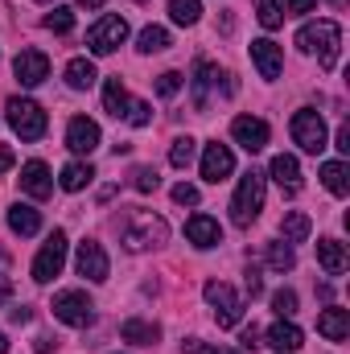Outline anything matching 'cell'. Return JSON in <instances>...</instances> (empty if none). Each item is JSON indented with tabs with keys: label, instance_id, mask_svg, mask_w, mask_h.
I'll use <instances>...</instances> for the list:
<instances>
[{
	"label": "cell",
	"instance_id": "cell-1",
	"mask_svg": "<svg viewBox=\"0 0 350 354\" xmlns=\"http://www.w3.org/2000/svg\"><path fill=\"white\" fill-rule=\"evenodd\" d=\"M297 46H301V54L317 58V62L330 71V66H338L342 29H338V21H309V25H301V33H297Z\"/></svg>",
	"mask_w": 350,
	"mask_h": 354
},
{
	"label": "cell",
	"instance_id": "cell-2",
	"mask_svg": "<svg viewBox=\"0 0 350 354\" xmlns=\"http://www.w3.org/2000/svg\"><path fill=\"white\" fill-rule=\"evenodd\" d=\"M264 194H268V181H264V174L248 169V174L239 177L235 198H231V223H235V227H252V223L260 218Z\"/></svg>",
	"mask_w": 350,
	"mask_h": 354
},
{
	"label": "cell",
	"instance_id": "cell-3",
	"mask_svg": "<svg viewBox=\"0 0 350 354\" xmlns=\"http://www.w3.org/2000/svg\"><path fill=\"white\" fill-rule=\"evenodd\" d=\"M165 239H169V223L153 210H136L124 223V248L128 252H149V248H161Z\"/></svg>",
	"mask_w": 350,
	"mask_h": 354
},
{
	"label": "cell",
	"instance_id": "cell-4",
	"mask_svg": "<svg viewBox=\"0 0 350 354\" xmlns=\"http://www.w3.org/2000/svg\"><path fill=\"white\" fill-rule=\"evenodd\" d=\"M4 120H8V128L21 136V140H42L46 136V111H42V103H33V99H25V95H12L8 103H4Z\"/></svg>",
	"mask_w": 350,
	"mask_h": 354
},
{
	"label": "cell",
	"instance_id": "cell-5",
	"mask_svg": "<svg viewBox=\"0 0 350 354\" xmlns=\"http://www.w3.org/2000/svg\"><path fill=\"white\" fill-rule=\"evenodd\" d=\"M202 292H206V305L214 309V322H219V330H231V326H239V322H243V297H239L231 284H223V280H210Z\"/></svg>",
	"mask_w": 350,
	"mask_h": 354
},
{
	"label": "cell",
	"instance_id": "cell-6",
	"mask_svg": "<svg viewBox=\"0 0 350 354\" xmlns=\"http://www.w3.org/2000/svg\"><path fill=\"white\" fill-rule=\"evenodd\" d=\"M288 132H293V145H297L301 153H322V149H326V136H330L322 111H313V107H301V111L293 115Z\"/></svg>",
	"mask_w": 350,
	"mask_h": 354
},
{
	"label": "cell",
	"instance_id": "cell-7",
	"mask_svg": "<svg viewBox=\"0 0 350 354\" xmlns=\"http://www.w3.org/2000/svg\"><path fill=\"white\" fill-rule=\"evenodd\" d=\"M54 317L62 326H75V330H87L95 326V301H91L83 288H66L54 297Z\"/></svg>",
	"mask_w": 350,
	"mask_h": 354
},
{
	"label": "cell",
	"instance_id": "cell-8",
	"mask_svg": "<svg viewBox=\"0 0 350 354\" xmlns=\"http://www.w3.org/2000/svg\"><path fill=\"white\" fill-rule=\"evenodd\" d=\"M124 41H128V21L116 17V12L99 17V21L87 29V50L91 54H99V58H103V54H116Z\"/></svg>",
	"mask_w": 350,
	"mask_h": 354
},
{
	"label": "cell",
	"instance_id": "cell-9",
	"mask_svg": "<svg viewBox=\"0 0 350 354\" xmlns=\"http://www.w3.org/2000/svg\"><path fill=\"white\" fill-rule=\"evenodd\" d=\"M62 264H66V235L54 231V235L42 243V252L33 256V280H37V284H50V280L62 272Z\"/></svg>",
	"mask_w": 350,
	"mask_h": 354
},
{
	"label": "cell",
	"instance_id": "cell-10",
	"mask_svg": "<svg viewBox=\"0 0 350 354\" xmlns=\"http://www.w3.org/2000/svg\"><path fill=\"white\" fill-rule=\"evenodd\" d=\"M75 268H79V276H87L91 284H103L107 272H111L107 252H103L95 239H83V243H79V252H75Z\"/></svg>",
	"mask_w": 350,
	"mask_h": 354
},
{
	"label": "cell",
	"instance_id": "cell-11",
	"mask_svg": "<svg viewBox=\"0 0 350 354\" xmlns=\"http://www.w3.org/2000/svg\"><path fill=\"white\" fill-rule=\"evenodd\" d=\"M12 75L21 79V87H37V83L50 79V58L42 50H21L12 58Z\"/></svg>",
	"mask_w": 350,
	"mask_h": 354
},
{
	"label": "cell",
	"instance_id": "cell-12",
	"mask_svg": "<svg viewBox=\"0 0 350 354\" xmlns=\"http://www.w3.org/2000/svg\"><path fill=\"white\" fill-rule=\"evenodd\" d=\"M235 174V153L227 149V145H206L202 149V177L210 181V185H219V181H227V177Z\"/></svg>",
	"mask_w": 350,
	"mask_h": 354
},
{
	"label": "cell",
	"instance_id": "cell-13",
	"mask_svg": "<svg viewBox=\"0 0 350 354\" xmlns=\"http://www.w3.org/2000/svg\"><path fill=\"white\" fill-rule=\"evenodd\" d=\"M231 136H235V145L239 149H248V153H260L264 145H268V124H264L260 115H235V124H231Z\"/></svg>",
	"mask_w": 350,
	"mask_h": 354
},
{
	"label": "cell",
	"instance_id": "cell-14",
	"mask_svg": "<svg viewBox=\"0 0 350 354\" xmlns=\"http://www.w3.org/2000/svg\"><path fill=\"white\" fill-rule=\"evenodd\" d=\"M66 149L79 153V157H91V153L99 149V124L87 120V115H75V120L66 124Z\"/></svg>",
	"mask_w": 350,
	"mask_h": 354
},
{
	"label": "cell",
	"instance_id": "cell-15",
	"mask_svg": "<svg viewBox=\"0 0 350 354\" xmlns=\"http://www.w3.org/2000/svg\"><path fill=\"white\" fill-rule=\"evenodd\" d=\"M185 239H190L198 252H210V248L223 243V227H219V218H210V214H190V223H185Z\"/></svg>",
	"mask_w": 350,
	"mask_h": 354
},
{
	"label": "cell",
	"instance_id": "cell-16",
	"mask_svg": "<svg viewBox=\"0 0 350 354\" xmlns=\"http://www.w3.org/2000/svg\"><path fill=\"white\" fill-rule=\"evenodd\" d=\"M21 189L29 194V198H50L54 194V174H50V165L46 161H25L21 165Z\"/></svg>",
	"mask_w": 350,
	"mask_h": 354
},
{
	"label": "cell",
	"instance_id": "cell-17",
	"mask_svg": "<svg viewBox=\"0 0 350 354\" xmlns=\"http://www.w3.org/2000/svg\"><path fill=\"white\" fill-rule=\"evenodd\" d=\"M252 62H256L260 79H280V71H284V54H280V46L272 37L252 41Z\"/></svg>",
	"mask_w": 350,
	"mask_h": 354
},
{
	"label": "cell",
	"instance_id": "cell-18",
	"mask_svg": "<svg viewBox=\"0 0 350 354\" xmlns=\"http://www.w3.org/2000/svg\"><path fill=\"white\" fill-rule=\"evenodd\" d=\"M268 346L276 354H297L305 346V334L293 326V317H280V322H272L268 326Z\"/></svg>",
	"mask_w": 350,
	"mask_h": 354
},
{
	"label": "cell",
	"instance_id": "cell-19",
	"mask_svg": "<svg viewBox=\"0 0 350 354\" xmlns=\"http://www.w3.org/2000/svg\"><path fill=\"white\" fill-rule=\"evenodd\" d=\"M214 79H219V71H214L206 58H198V62H194V75H190V95H194V107H198V111L210 103V87H214Z\"/></svg>",
	"mask_w": 350,
	"mask_h": 354
},
{
	"label": "cell",
	"instance_id": "cell-20",
	"mask_svg": "<svg viewBox=\"0 0 350 354\" xmlns=\"http://www.w3.org/2000/svg\"><path fill=\"white\" fill-rule=\"evenodd\" d=\"M268 174L276 177V185H280L284 194H297V189H301V165H297V157H288V153H276L272 165H268Z\"/></svg>",
	"mask_w": 350,
	"mask_h": 354
},
{
	"label": "cell",
	"instance_id": "cell-21",
	"mask_svg": "<svg viewBox=\"0 0 350 354\" xmlns=\"http://www.w3.org/2000/svg\"><path fill=\"white\" fill-rule=\"evenodd\" d=\"M8 227H12V235H21V239H25V235H37V231H42V214H37L29 202H12V206H8Z\"/></svg>",
	"mask_w": 350,
	"mask_h": 354
},
{
	"label": "cell",
	"instance_id": "cell-22",
	"mask_svg": "<svg viewBox=\"0 0 350 354\" xmlns=\"http://www.w3.org/2000/svg\"><path fill=\"white\" fill-rule=\"evenodd\" d=\"M120 338H124L128 346H153V342L161 338V326H157V322H140V317H128V322L120 326Z\"/></svg>",
	"mask_w": 350,
	"mask_h": 354
},
{
	"label": "cell",
	"instance_id": "cell-23",
	"mask_svg": "<svg viewBox=\"0 0 350 354\" xmlns=\"http://www.w3.org/2000/svg\"><path fill=\"white\" fill-rule=\"evenodd\" d=\"M317 264L326 268L330 276H342V272L350 268V256H347V248H342L338 239H322V243H317Z\"/></svg>",
	"mask_w": 350,
	"mask_h": 354
},
{
	"label": "cell",
	"instance_id": "cell-24",
	"mask_svg": "<svg viewBox=\"0 0 350 354\" xmlns=\"http://www.w3.org/2000/svg\"><path fill=\"white\" fill-rule=\"evenodd\" d=\"M317 334H322V338H330V342H342V338L350 334V313H347V309H338V305H334V309H326V313L317 317Z\"/></svg>",
	"mask_w": 350,
	"mask_h": 354
},
{
	"label": "cell",
	"instance_id": "cell-25",
	"mask_svg": "<svg viewBox=\"0 0 350 354\" xmlns=\"http://www.w3.org/2000/svg\"><path fill=\"white\" fill-rule=\"evenodd\" d=\"M128 107H132V99H128L124 83H120V75H116V79H107V83H103V111H107V115H116V120H124V115H128Z\"/></svg>",
	"mask_w": 350,
	"mask_h": 354
},
{
	"label": "cell",
	"instance_id": "cell-26",
	"mask_svg": "<svg viewBox=\"0 0 350 354\" xmlns=\"http://www.w3.org/2000/svg\"><path fill=\"white\" fill-rule=\"evenodd\" d=\"M95 79H99V71H95L91 58H71V62H66V87L71 91H91Z\"/></svg>",
	"mask_w": 350,
	"mask_h": 354
},
{
	"label": "cell",
	"instance_id": "cell-27",
	"mask_svg": "<svg viewBox=\"0 0 350 354\" xmlns=\"http://www.w3.org/2000/svg\"><path fill=\"white\" fill-rule=\"evenodd\" d=\"M309 231H313V223H309V214H301V210H288L284 223H280V239H284V243H305Z\"/></svg>",
	"mask_w": 350,
	"mask_h": 354
},
{
	"label": "cell",
	"instance_id": "cell-28",
	"mask_svg": "<svg viewBox=\"0 0 350 354\" xmlns=\"http://www.w3.org/2000/svg\"><path fill=\"white\" fill-rule=\"evenodd\" d=\"M322 181H326V189H330L334 198H347V194H350L347 161H326V165H322Z\"/></svg>",
	"mask_w": 350,
	"mask_h": 354
},
{
	"label": "cell",
	"instance_id": "cell-29",
	"mask_svg": "<svg viewBox=\"0 0 350 354\" xmlns=\"http://www.w3.org/2000/svg\"><path fill=\"white\" fill-rule=\"evenodd\" d=\"M91 177H95V169H91L87 161H71L66 169H62V177H58V185L62 189H71V194H79V189H87Z\"/></svg>",
	"mask_w": 350,
	"mask_h": 354
},
{
	"label": "cell",
	"instance_id": "cell-30",
	"mask_svg": "<svg viewBox=\"0 0 350 354\" xmlns=\"http://www.w3.org/2000/svg\"><path fill=\"white\" fill-rule=\"evenodd\" d=\"M264 260H268L272 272H293V264H297L293 243H284V239H272V243H268V252H264Z\"/></svg>",
	"mask_w": 350,
	"mask_h": 354
},
{
	"label": "cell",
	"instance_id": "cell-31",
	"mask_svg": "<svg viewBox=\"0 0 350 354\" xmlns=\"http://www.w3.org/2000/svg\"><path fill=\"white\" fill-rule=\"evenodd\" d=\"M136 50H140V54H161V50H169V29H161V25H149V29H140V37H136Z\"/></svg>",
	"mask_w": 350,
	"mask_h": 354
},
{
	"label": "cell",
	"instance_id": "cell-32",
	"mask_svg": "<svg viewBox=\"0 0 350 354\" xmlns=\"http://www.w3.org/2000/svg\"><path fill=\"white\" fill-rule=\"evenodd\" d=\"M194 153H198V140H194V136H177L174 145H169V165H174V169H190Z\"/></svg>",
	"mask_w": 350,
	"mask_h": 354
},
{
	"label": "cell",
	"instance_id": "cell-33",
	"mask_svg": "<svg viewBox=\"0 0 350 354\" xmlns=\"http://www.w3.org/2000/svg\"><path fill=\"white\" fill-rule=\"evenodd\" d=\"M198 17H202L198 0H169V21L174 25H198Z\"/></svg>",
	"mask_w": 350,
	"mask_h": 354
},
{
	"label": "cell",
	"instance_id": "cell-34",
	"mask_svg": "<svg viewBox=\"0 0 350 354\" xmlns=\"http://www.w3.org/2000/svg\"><path fill=\"white\" fill-rule=\"evenodd\" d=\"M42 25H46L50 33H71V29H75V12H71L66 4H54V8L46 12V21H42Z\"/></svg>",
	"mask_w": 350,
	"mask_h": 354
},
{
	"label": "cell",
	"instance_id": "cell-35",
	"mask_svg": "<svg viewBox=\"0 0 350 354\" xmlns=\"http://www.w3.org/2000/svg\"><path fill=\"white\" fill-rule=\"evenodd\" d=\"M256 21H260L264 29H280L284 25V12H280L276 0H256Z\"/></svg>",
	"mask_w": 350,
	"mask_h": 354
},
{
	"label": "cell",
	"instance_id": "cell-36",
	"mask_svg": "<svg viewBox=\"0 0 350 354\" xmlns=\"http://www.w3.org/2000/svg\"><path fill=\"white\" fill-rule=\"evenodd\" d=\"M272 309H276V317H293V313H297V292H293V288H280V292L272 297Z\"/></svg>",
	"mask_w": 350,
	"mask_h": 354
},
{
	"label": "cell",
	"instance_id": "cell-37",
	"mask_svg": "<svg viewBox=\"0 0 350 354\" xmlns=\"http://www.w3.org/2000/svg\"><path fill=\"white\" fill-rule=\"evenodd\" d=\"M132 185H136L140 194H153V189L161 185V174H157V169H149V165H140V169L132 174Z\"/></svg>",
	"mask_w": 350,
	"mask_h": 354
},
{
	"label": "cell",
	"instance_id": "cell-38",
	"mask_svg": "<svg viewBox=\"0 0 350 354\" xmlns=\"http://www.w3.org/2000/svg\"><path fill=\"white\" fill-rule=\"evenodd\" d=\"M177 91H181V75H177V71H165V75L157 79V95H165V99H174Z\"/></svg>",
	"mask_w": 350,
	"mask_h": 354
},
{
	"label": "cell",
	"instance_id": "cell-39",
	"mask_svg": "<svg viewBox=\"0 0 350 354\" xmlns=\"http://www.w3.org/2000/svg\"><path fill=\"white\" fill-rule=\"evenodd\" d=\"M124 120H128L132 128H145V124L153 120V115H149V103H140V99H132V107H128V115H124Z\"/></svg>",
	"mask_w": 350,
	"mask_h": 354
},
{
	"label": "cell",
	"instance_id": "cell-40",
	"mask_svg": "<svg viewBox=\"0 0 350 354\" xmlns=\"http://www.w3.org/2000/svg\"><path fill=\"white\" fill-rule=\"evenodd\" d=\"M174 202L177 206H198V185H190V181L174 185Z\"/></svg>",
	"mask_w": 350,
	"mask_h": 354
},
{
	"label": "cell",
	"instance_id": "cell-41",
	"mask_svg": "<svg viewBox=\"0 0 350 354\" xmlns=\"http://www.w3.org/2000/svg\"><path fill=\"white\" fill-rule=\"evenodd\" d=\"M313 8H317V0H284V8H280V12H284V17H288V12H293V17H301V12H313Z\"/></svg>",
	"mask_w": 350,
	"mask_h": 354
},
{
	"label": "cell",
	"instance_id": "cell-42",
	"mask_svg": "<svg viewBox=\"0 0 350 354\" xmlns=\"http://www.w3.org/2000/svg\"><path fill=\"white\" fill-rule=\"evenodd\" d=\"M243 288H248V297H260V292H264V276H260V268H248V280H243Z\"/></svg>",
	"mask_w": 350,
	"mask_h": 354
},
{
	"label": "cell",
	"instance_id": "cell-43",
	"mask_svg": "<svg viewBox=\"0 0 350 354\" xmlns=\"http://www.w3.org/2000/svg\"><path fill=\"white\" fill-rule=\"evenodd\" d=\"M181 354H214V346H206L202 338H185L181 342Z\"/></svg>",
	"mask_w": 350,
	"mask_h": 354
},
{
	"label": "cell",
	"instance_id": "cell-44",
	"mask_svg": "<svg viewBox=\"0 0 350 354\" xmlns=\"http://www.w3.org/2000/svg\"><path fill=\"white\" fill-rule=\"evenodd\" d=\"M239 342H243V351H256V346H260V330H256V326H248Z\"/></svg>",
	"mask_w": 350,
	"mask_h": 354
},
{
	"label": "cell",
	"instance_id": "cell-45",
	"mask_svg": "<svg viewBox=\"0 0 350 354\" xmlns=\"http://www.w3.org/2000/svg\"><path fill=\"white\" fill-rule=\"evenodd\" d=\"M334 149H338V153H350V124H342V128H338V136H334Z\"/></svg>",
	"mask_w": 350,
	"mask_h": 354
},
{
	"label": "cell",
	"instance_id": "cell-46",
	"mask_svg": "<svg viewBox=\"0 0 350 354\" xmlns=\"http://www.w3.org/2000/svg\"><path fill=\"white\" fill-rule=\"evenodd\" d=\"M54 351V338L50 334H37V342H33V354H50Z\"/></svg>",
	"mask_w": 350,
	"mask_h": 354
},
{
	"label": "cell",
	"instance_id": "cell-47",
	"mask_svg": "<svg viewBox=\"0 0 350 354\" xmlns=\"http://www.w3.org/2000/svg\"><path fill=\"white\" fill-rule=\"evenodd\" d=\"M12 161H17V157H12V149H8V145H0V174H8V169H12Z\"/></svg>",
	"mask_w": 350,
	"mask_h": 354
},
{
	"label": "cell",
	"instance_id": "cell-48",
	"mask_svg": "<svg viewBox=\"0 0 350 354\" xmlns=\"http://www.w3.org/2000/svg\"><path fill=\"white\" fill-rule=\"evenodd\" d=\"M8 297H12V280H8V276H0V305H4Z\"/></svg>",
	"mask_w": 350,
	"mask_h": 354
},
{
	"label": "cell",
	"instance_id": "cell-49",
	"mask_svg": "<svg viewBox=\"0 0 350 354\" xmlns=\"http://www.w3.org/2000/svg\"><path fill=\"white\" fill-rule=\"evenodd\" d=\"M8 317H12V322H17V326H25V322H29V317H33V313H29V309H12V313H8Z\"/></svg>",
	"mask_w": 350,
	"mask_h": 354
},
{
	"label": "cell",
	"instance_id": "cell-50",
	"mask_svg": "<svg viewBox=\"0 0 350 354\" xmlns=\"http://www.w3.org/2000/svg\"><path fill=\"white\" fill-rule=\"evenodd\" d=\"M75 4H79V8H103L107 0H75Z\"/></svg>",
	"mask_w": 350,
	"mask_h": 354
},
{
	"label": "cell",
	"instance_id": "cell-51",
	"mask_svg": "<svg viewBox=\"0 0 350 354\" xmlns=\"http://www.w3.org/2000/svg\"><path fill=\"white\" fill-rule=\"evenodd\" d=\"M0 354H8V338H4V330H0Z\"/></svg>",
	"mask_w": 350,
	"mask_h": 354
},
{
	"label": "cell",
	"instance_id": "cell-52",
	"mask_svg": "<svg viewBox=\"0 0 350 354\" xmlns=\"http://www.w3.org/2000/svg\"><path fill=\"white\" fill-rule=\"evenodd\" d=\"M214 354H243V351H214Z\"/></svg>",
	"mask_w": 350,
	"mask_h": 354
},
{
	"label": "cell",
	"instance_id": "cell-53",
	"mask_svg": "<svg viewBox=\"0 0 350 354\" xmlns=\"http://www.w3.org/2000/svg\"><path fill=\"white\" fill-rule=\"evenodd\" d=\"M136 4H145V0H136Z\"/></svg>",
	"mask_w": 350,
	"mask_h": 354
}]
</instances>
